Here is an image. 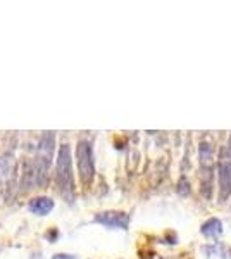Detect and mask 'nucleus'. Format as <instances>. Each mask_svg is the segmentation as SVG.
Segmentation results:
<instances>
[{
  "instance_id": "obj_1",
  "label": "nucleus",
  "mask_w": 231,
  "mask_h": 259,
  "mask_svg": "<svg viewBox=\"0 0 231 259\" xmlns=\"http://www.w3.org/2000/svg\"><path fill=\"white\" fill-rule=\"evenodd\" d=\"M56 180L59 192L66 197L68 202H73L74 185H73V161H71V149L68 144H62L57 154Z\"/></svg>"
},
{
  "instance_id": "obj_2",
  "label": "nucleus",
  "mask_w": 231,
  "mask_h": 259,
  "mask_svg": "<svg viewBox=\"0 0 231 259\" xmlns=\"http://www.w3.org/2000/svg\"><path fill=\"white\" fill-rule=\"evenodd\" d=\"M54 142H56V137L54 133H45L40 140V145H38V156H36V169H35V175L38 178V185L45 187L47 183V171L50 168V162H52V154H54Z\"/></svg>"
},
{
  "instance_id": "obj_3",
  "label": "nucleus",
  "mask_w": 231,
  "mask_h": 259,
  "mask_svg": "<svg viewBox=\"0 0 231 259\" xmlns=\"http://www.w3.org/2000/svg\"><path fill=\"white\" fill-rule=\"evenodd\" d=\"M76 161L78 171L83 185H90L95 177V164H94V152H91L90 142L81 140L76 147Z\"/></svg>"
},
{
  "instance_id": "obj_4",
  "label": "nucleus",
  "mask_w": 231,
  "mask_h": 259,
  "mask_svg": "<svg viewBox=\"0 0 231 259\" xmlns=\"http://www.w3.org/2000/svg\"><path fill=\"white\" fill-rule=\"evenodd\" d=\"M219 190L221 200L231 195V137L219 157Z\"/></svg>"
},
{
  "instance_id": "obj_5",
  "label": "nucleus",
  "mask_w": 231,
  "mask_h": 259,
  "mask_svg": "<svg viewBox=\"0 0 231 259\" xmlns=\"http://www.w3.org/2000/svg\"><path fill=\"white\" fill-rule=\"evenodd\" d=\"M95 223H100L107 228L126 230V227H128V223H129V216L126 214V212H119V211H107V212L97 214Z\"/></svg>"
},
{
  "instance_id": "obj_6",
  "label": "nucleus",
  "mask_w": 231,
  "mask_h": 259,
  "mask_svg": "<svg viewBox=\"0 0 231 259\" xmlns=\"http://www.w3.org/2000/svg\"><path fill=\"white\" fill-rule=\"evenodd\" d=\"M28 209L33 212V214L38 216H47L50 211L54 209V200L50 197H36L29 202Z\"/></svg>"
},
{
  "instance_id": "obj_7",
  "label": "nucleus",
  "mask_w": 231,
  "mask_h": 259,
  "mask_svg": "<svg viewBox=\"0 0 231 259\" xmlns=\"http://www.w3.org/2000/svg\"><path fill=\"white\" fill-rule=\"evenodd\" d=\"M212 161H214V149L211 144L200 145V164H202L204 173L212 171Z\"/></svg>"
},
{
  "instance_id": "obj_8",
  "label": "nucleus",
  "mask_w": 231,
  "mask_h": 259,
  "mask_svg": "<svg viewBox=\"0 0 231 259\" xmlns=\"http://www.w3.org/2000/svg\"><path fill=\"white\" fill-rule=\"evenodd\" d=\"M221 233H222V223L217 218L207 220L202 225V235L209 237V239H214V237L221 235Z\"/></svg>"
},
{
  "instance_id": "obj_9",
  "label": "nucleus",
  "mask_w": 231,
  "mask_h": 259,
  "mask_svg": "<svg viewBox=\"0 0 231 259\" xmlns=\"http://www.w3.org/2000/svg\"><path fill=\"white\" fill-rule=\"evenodd\" d=\"M52 259H76L74 256H69V254H56Z\"/></svg>"
}]
</instances>
